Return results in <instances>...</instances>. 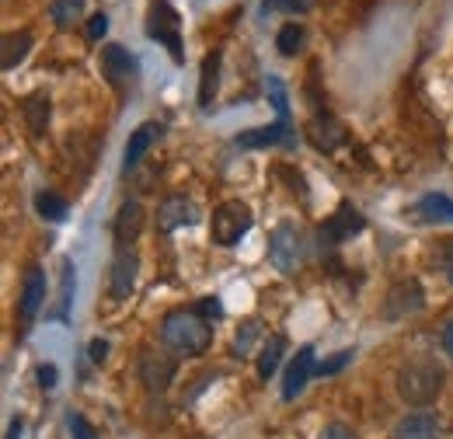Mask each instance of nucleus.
Listing matches in <instances>:
<instances>
[{
  "label": "nucleus",
  "instance_id": "obj_20",
  "mask_svg": "<svg viewBox=\"0 0 453 439\" xmlns=\"http://www.w3.org/2000/svg\"><path fill=\"white\" fill-rule=\"evenodd\" d=\"M415 217H422L426 223H453V199L440 196V192H429L415 203Z\"/></svg>",
  "mask_w": 453,
  "mask_h": 439
},
{
  "label": "nucleus",
  "instance_id": "obj_30",
  "mask_svg": "<svg viewBox=\"0 0 453 439\" xmlns=\"http://www.w3.org/2000/svg\"><path fill=\"white\" fill-rule=\"evenodd\" d=\"M255 338H258V321L251 318V321H244V325H241V331H237V338H234V349H237V352H248Z\"/></svg>",
  "mask_w": 453,
  "mask_h": 439
},
{
  "label": "nucleus",
  "instance_id": "obj_21",
  "mask_svg": "<svg viewBox=\"0 0 453 439\" xmlns=\"http://www.w3.org/2000/svg\"><path fill=\"white\" fill-rule=\"evenodd\" d=\"M217 84H220V53L213 50V53L203 59V73H199V109H210L213 105Z\"/></svg>",
  "mask_w": 453,
  "mask_h": 439
},
{
  "label": "nucleus",
  "instance_id": "obj_36",
  "mask_svg": "<svg viewBox=\"0 0 453 439\" xmlns=\"http://www.w3.org/2000/svg\"><path fill=\"white\" fill-rule=\"evenodd\" d=\"M318 439H359L349 426H342V422H332V426H325L321 429V436Z\"/></svg>",
  "mask_w": 453,
  "mask_h": 439
},
{
  "label": "nucleus",
  "instance_id": "obj_5",
  "mask_svg": "<svg viewBox=\"0 0 453 439\" xmlns=\"http://www.w3.org/2000/svg\"><path fill=\"white\" fill-rule=\"evenodd\" d=\"M269 258L283 275H293L300 269V234L293 223H280L269 237Z\"/></svg>",
  "mask_w": 453,
  "mask_h": 439
},
{
  "label": "nucleus",
  "instance_id": "obj_38",
  "mask_svg": "<svg viewBox=\"0 0 453 439\" xmlns=\"http://www.w3.org/2000/svg\"><path fill=\"white\" fill-rule=\"evenodd\" d=\"M88 352H91V359H95V363H105V359H109V342H102V338H95Z\"/></svg>",
  "mask_w": 453,
  "mask_h": 439
},
{
  "label": "nucleus",
  "instance_id": "obj_3",
  "mask_svg": "<svg viewBox=\"0 0 453 439\" xmlns=\"http://www.w3.org/2000/svg\"><path fill=\"white\" fill-rule=\"evenodd\" d=\"M147 35L161 46H168L174 63H185V46H181V18L168 0H150L147 7Z\"/></svg>",
  "mask_w": 453,
  "mask_h": 439
},
{
  "label": "nucleus",
  "instance_id": "obj_22",
  "mask_svg": "<svg viewBox=\"0 0 453 439\" xmlns=\"http://www.w3.org/2000/svg\"><path fill=\"white\" fill-rule=\"evenodd\" d=\"M32 32H11V35H4V56H0V66L4 70H14L25 56H28V50H32Z\"/></svg>",
  "mask_w": 453,
  "mask_h": 439
},
{
  "label": "nucleus",
  "instance_id": "obj_15",
  "mask_svg": "<svg viewBox=\"0 0 453 439\" xmlns=\"http://www.w3.org/2000/svg\"><path fill=\"white\" fill-rule=\"evenodd\" d=\"M307 136H311V143H314L318 150L332 154L342 140H345V126H342L339 119H332L328 112H318V115L311 119V126H307Z\"/></svg>",
  "mask_w": 453,
  "mask_h": 439
},
{
  "label": "nucleus",
  "instance_id": "obj_24",
  "mask_svg": "<svg viewBox=\"0 0 453 439\" xmlns=\"http://www.w3.org/2000/svg\"><path fill=\"white\" fill-rule=\"evenodd\" d=\"M35 210H39L42 220L59 223V220H66V213H70V203H66L63 196H57V192H39V196H35Z\"/></svg>",
  "mask_w": 453,
  "mask_h": 439
},
{
  "label": "nucleus",
  "instance_id": "obj_34",
  "mask_svg": "<svg viewBox=\"0 0 453 439\" xmlns=\"http://www.w3.org/2000/svg\"><path fill=\"white\" fill-rule=\"evenodd\" d=\"M196 311L210 321V318H220V314H224V304H220V297H203V304H199Z\"/></svg>",
  "mask_w": 453,
  "mask_h": 439
},
{
  "label": "nucleus",
  "instance_id": "obj_33",
  "mask_svg": "<svg viewBox=\"0 0 453 439\" xmlns=\"http://www.w3.org/2000/svg\"><path fill=\"white\" fill-rule=\"evenodd\" d=\"M66 422H70V433H73V439H98V436H95V429L88 426V419H81V415H70Z\"/></svg>",
  "mask_w": 453,
  "mask_h": 439
},
{
  "label": "nucleus",
  "instance_id": "obj_31",
  "mask_svg": "<svg viewBox=\"0 0 453 439\" xmlns=\"http://www.w3.org/2000/svg\"><path fill=\"white\" fill-rule=\"evenodd\" d=\"M105 32H109V14H95L88 21V39L98 42V39H105Z\"/></svg>",
  "mask_w": 453,
  "mask_h": 439
},
{
  "label": "nucleus",
  "instance_id": "obj_32",
  "mask_svg": "<svg viewBox=\"0 0 453 439\" xmlns=\"http://www.w3.org/2000/svg\"><path fill=\"white\" fill-rule=\"evenodd\" d=\"M35 377H39V387H42V390H53L59 381V370L53 366V363H42V366L35 370Z\"/></svg>",
  "mask_w": 453,
  "mask_h": 439
},
{
  "label": "nucleus",
  "instance_id": "obj_14",
  "mask_svg": "<svg viewBox=\"0 0 453 439\" xmlns=\"http://www.w3.org/2000/svg\"><path fill=\"white\" fill-rule=\"evenodd\" d=\"M136 269H140L136 251H133V248H119V255H115V262H112V286H109L115 300H126V297L133 293V286H136Z\"/></svg>",
  "mask_w": 453,
  "mask_h": 439
},
{
  "label": "nucleus",
  "instance_id": "obj_13",
  "mask_svg": "<svg viewBox=\"0 0 453 439\" xmlns=\"http://www.w3.org/2000/svg\"><path fill=\"white\" fill-rule=\"evenodd\" d=\"M199 220V210H196V203L192 199H185V196H171L165 199L161 206H157V227L171 234V230H178V227H192Z\"/></svg>",
  "mask_w": 453,
  "mask_h": 439
},
{
  "label": "nucleus",
  "instance_id": "obj_28",
  "mask_svg": "<svg viewBox=\"0 0 453 439\" xmlns=\"http://www.w3.org/2000/svg\"><path fill=\"white\" fill-rule=\"evenodd\" d=\"M265 91H269V98H273V105H276V112H280V119H286V122H289V98H286L283 81L269 73V81H265Z\"/></svg>",
  "mask_w": 453,
  "mask_h": 439
},
{
  "label": "nucleus",
  "instance_id": "obj_9",
  "mask_svg": "<svg viewBox=\"0 0 453 439\" xmlns=\"http://www.w3.org/2000/svg\"><path fill=\"white\" fill-rule=\"evenodd\" d=\"M314 374H318L314 349H311V345L296 349V356H293V363H289V370H286V377H283V397L286 401H293L296 394H303V387H307V381H311Z\"/></svg>",
  "mask_w": 453,
  "mask_h": 439
},
{
  "label": "nucleus",
  "instance_id": "obj_16",
  "mask_svg": "<svg viewBox=\"0 0 453 439\" xmlns=\"http://www.w3.org/2000/svg\"><path fill=\"white\" fill-rule=\"evenodd\" d=\"M391 439H440V419L436 412H411L395 426Z\"/></svg>",
  "mask_w": 453,
  "mask_h": 439
},
{
  "label": "nucleus",
  "instance_id": "obj_17",
  "mask_svg": "<svg viewBox=\"0 0 453 439\" xmlns=\"http://www.w3.org/2000/svg\"><path fill=\"white\" fill-rule=\"evenodd\" d=\"M289 122L280 119L276 126H262V129H248V133H241L237 136V147H244V150H258V147H276V143H293V136H289Z\"/></svg>",
  "mask_w": 453,
  "mask_h": 439
},
{
  "label": "nucleus",
  "instance_id": "obj_26",
  "mask_svg": "<svg viewBox=\"0 0 453 439\" xmlns=\"http://www.w3.org/2000/svg\"><path fill=\"white\" fill-rule=\"evenodd\" d=\"M303 46V28L300 25H283L276 35V50L283 56H296V50Z\"/></svg>",
  "mask_w": 453,
  "mask_h": 439
},
{
  "label": "nucleus",
  "instance_id": "obj_7",
  "mask_svg": "<svg viewBox=\"0 0 453 439\" xmlns=\"http://www.w3.org/2000/svg\"><path fill=\"white\" fill-rule=\"evenodd\" d=\"M174 374H178L174 356H165V352H143V356H140V381H143V387H147L150 394L168 390V384L174 381Z\"/></svg>",
  "mask_w": 453,
  "mask_h": 439
},
{
  "label": "nucleus",
  "instance_id": "obj_37",
  "mask_svg": "<svg viewBox=\"0 0 453 439\" xmlns=\"http://www.w3.org/2000/svg\"><path fill=\"white\" fill-rule=\"evenodd\" d=\"M440 266H443L447 279L453 282V237H447V241H443V248H440Z\"/></svg>",
  "mask_w": 453,
  "mask_h": 439
},
{
  "label": "nucleus",
  "instance_id": "obj_11",
  "mask_svg": "<svg viewBox=\"0 0 453 439\" xmlns=\"http://www.w3.org/2000/svg\"><path fill=\"white\" fill-rule=\"evenodd\" d=\"M161 133H165L161 122H143V126H136V133H129V143H126V150H122V171H133V167L140 165V161L147 158V150L161 140Z\"/></svg>",
  "mask_w": 453,
  "mask_h": 439
},
{
  "label": "nucleus",
  "instance_id": "obj_25",
  "mask_svg": "<svg viewBox=\"0 0 453 439\" xmlns=\"http://www.w3.org/2000/svg\"><path fill=\"white\" fill-rule=\"evenodd\" d=\"M81 14H84V0H53L50 4V18L57 21L59 28H70Z\"/></svg>",
  "mask_w": 453,
  "mask_h": 439
},
{
  "label": "nucleus",
  "instance_id": "obj_12",
  "mask_svg": "<svg viewBox=\"0 0 453 439\" xmlns=\"http://www.w3.org/2000/svg\"><path fill=\"white\" fill-rule=\"evenodd\" d=\"M363 227H366V220L359 217V210H352V206L345 203V206L335 210V217H328V223L321 227V241H328V244H342V241L356 237Z\"/></svg>",
  "mask_w": 453,
  "mask_h": 439
},
{
  "label": "nucleus",
  "instance_id": "obj_4",
  "mask_svg": "<svg viewBox=\"0 0 453 439\" xmlns=\"http://www.w3.org/2000/svg\"><path fill=\"white\" fill-rule=\"evenodd\" d=\"M248 230H251V210L241 199H226L210 217V237L220 248H234Z\"/></svg>",
  "mask_w": 453,
  "mask_h": 439
},
{
  "label": "nucleus",
  "instance_id": "obj_27",
  "mask_svg": "<svg viewBox=\"0 0 453 439\" xmlns=\"http://www.w3.org/2000/svg\"><path fill=\"white\" fill-rule=\"evenodd\" d=\"M73 286H77V279H73V266H70V258H63V286H59V321H66V314H70Z\"/></svg>",
  "mask_w": 453,
  "mask_h": 439
},
{
  "label": "nucleus",
  "instance_id": "obj_18",
  "mask_svg": "<svg viewBox=\"0 0 453 439\" xmlns=\"http://www.w3.org/2000/svg\"><path fill=\"white\" fill-rule=\"evenodd\" d=\"M140 227H143V206H140V203H122L119 213H115V227H112L115 244H119V248H129V244L136 241Z\"/></svg>",
  "mask_w": 453,
  "mask_h": 439
},
{
  "label": "nucleus",
  "instance_id": "obj_40",
  "mask_svg": "<svg viewBox=\"0 0 453 439\" xmlns=\"http://www.w3.org/2000/svg\"><path fill=\"white\" fill-rule=\"evenodd\" d=\"M7 439H21V419H14V422H11V429H7Z\"/></svg>",
  "mask_w": 453,
  "mask_h": 439
},
{
  "label": "nucleus",
  "instance_id": "obj_23",
  "mask_svg": "<svg viewBox=\"0 0 453 439\" xmlns=\"http://www.w3.org/2000/svg\"><path fill=\"white\" fill-rule=\"evenodd\" d=\"M283 352H286V338H283V335H273V338L262 345V352H258V377H262V381H269V377L280 370V363H283Z\"/></svg>",
  "mask_w": 453,
  "mask_h": 439
},
{
  "label": "nucleus",
  "instance_id": "obj_2",
  "mask_svg": "<svg viewBox=\"0 0 453 439\" xmlns=\"http://www.w3.org/2000/svg\"><path fill=\"white\" fill-rule=\"evenodd\" d=\"M443 381H447V374L436 359H411L397 370V394L408 404H429L440 397Z\"/></svg>",
  "mask_w": 453,
  "mask_h": 439
},
{
  "label": "nucleus",
  "instance_id": "obj_39",
  "mask_svg": "<svg viewBox=\"0 0 453 439\" xmlns=\"http://www.w3.org/2000/svg\"><path fill=\"white\" fill-rule=\"evenodd\" d=\"M443 349H447V356H453V321L443 328Z\"/></svg>",
  "mask_w": 453,
  "mask_h": 439
},
{
  "label": "nucleus",
  "instance_id": "obj_29",
  "mask_svg": "<svg viewBox=\"0 0 453 439\" xmlns=\"http://www.w3.org/2000/svg\"><path fill=\"white\" fill-rule=\"evenodd\" d=\"M352 356H356L352 349H342V352H335L332 359H325V363L318 366V374H321V377H332V374H342V370H345V366L352 363Z\"/></svg>",
  "mask_w": 453,
  "mask_h": 439
},
{
  "label": "nucleus",
  "instance_id": "obj_10",
  "mask_svg": "<svg viewBox=\"0 0 453 439\" xmlns=\"http://www.w3.org/2000/svg\"><path fill=\"white\" fill-rule=\"evenodd\" d=\"M46 304V273L39 266H28L25 279H21V300H18V311L25 321H32Z\"/></svg>",
  "mask_w": 453,
  "mask_h": 439
},
{
  "label": "nucleus",
  "instance_id": "obj_8",
  "mask_svg": "<svg viewBox=\"0 0 453 439\" xmlns=\"http://www.w3.org/2000/svg\"><path fill=\"white\" fill-rule=\"evenodd\" d=\"M102 70H105V77H109V84L115 91H126L133 84V77H136V59L126 46L112 42V46L102 50Z\"/></svg>",
  "mask_w": 453,
  "mask_h": 439
},
{
  "label": "nucleus",
  "instance_id": "obj_19",
  "mask_svg": "<svg viewBox=\"0 0 453 439\" xmlns=\"http://www.w3.org/2000/svg\"><path fill=\"white\" fill-rule=\"evenodd\" d=\"M50 112H53L50 95L35 91V95H28V98H25L21 115H25V126H28V133H32V136H42V133H46V126H50Z\"/></svg>",
  "mask_w": 453,
  "mask_h": 439
},
{
  "label": "nucleus",
  "instance_id": "obj_1",
  "mask_svg": "<svg viewBox=\"0 0 453 439\" xmlns=\"http://www.w3.org/2000/svg\"><path fill=\"white\" fill-rule=\"evenodd\" d=\"M161 338H165V345L174 349V352L199 356V352L210 349L213 328H210V321H206L199 311H185V307H178V311H171L168 318H165Z\"/></svg>",
  "mask_w": 453,
  "mask_h": 439
},
{
  "label": "nucleus",
  "instance_id": "obj_6",
  "mask_svg": "<svg viewBox=\"0 0 453 439\" xmlns=\"http://www.w3.org/2000/svg\"><path fill=\"white\" fill-rule=\"evenodd\" d=\"M422 304H426V293H422V286H418V279H401L391 286V293H388V304H384V318H408V314H415V311H422Z\"/></svg>",
  "mask_w": 453,
  "mask_h": 439
},
{
  "label": "nucleus",
  "instance_id": "obj_35",
  "mask_svg": "<svg viewBox=\"0 0 453 439\" xmlns=\"http://www.w3.org/2000/svg\"><path fill=\"white\" fill-rule=\"evenodd\" d=\"M314 0H265L262 7L265 11H276V7H283V11H307Z\"/></svg>",
  "mask_w": 453,
  "mask_h": 439
}]
</instances>
